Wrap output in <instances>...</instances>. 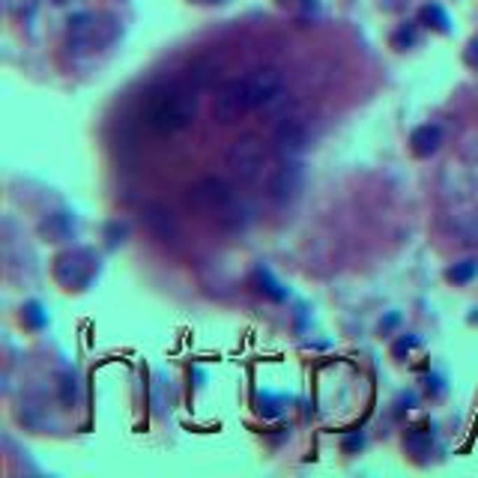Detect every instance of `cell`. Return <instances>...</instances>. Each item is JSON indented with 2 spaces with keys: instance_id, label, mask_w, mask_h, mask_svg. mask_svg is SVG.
<instances>
[{
  "instance_id": "6da1fadb",
  "label": "cell",
  "mask_w": 478,
  "mask_h": 478,
  "mask_svg": "<svg viewBox=\"0 0 478 478\" xmlns=\"http://www.w3.org/2000/svg\"><path fill=\"white\" fill-rule=\"evenodd\" d=\"M197 117V96L195 90L180 84H168V87H159L153 90L147 99V108H143V120L147 126L155 132H183L195 123Z\"/></svg>"
},
{
  "instance_id": "7a4b0ae2",
  "label": "cell",
  "mask_w": 478,
  "mask_h": 478,
  "mask_svg": "<svg viewBox=\"0 0 478 478\" xmlns=\"http://www.w3.org/2000/svg\"><path fill=\"white\" fill-rule=\"evenodd\" d=\"M120 18L111 13H81L69 18V45L72 54H93L108 48L111 42L120 36Z\"/></svg>"
},
{
  "instance_id": "3957f363",
  "label": "cell",
  "mask_w": 478,
  "mask_h": 478,
  "mask_svg": "<svg viewBox=\"0 0 478 478\" xmlns=\"http://www.w3.org/2000/svg\"><path fill=\"white\" fill-rule=\"evenodd\" d=\"M263 164H266V143H263L260 135H254V132L239 135L227 147V168L239 183L260 180Z\"/></svg>"
},
{
  "instance_id": "277c9868",
  "label": "cell",
  "mask_w": 478,
  "mask_h": 478,
  "mask_svg": "<svg viewBox=\"0 0 478 478\" xmlns=\"http://www.w3.org/2000/svg\"><path fill=\"white\" fill-rule=\"evenodd\" d=\"M230 201H233V188L227 180H221V176H204V180H197L185 195V204L195 209H204V213H218V209H225Z\"/></svg>"
},
{
  "instance_id": "5b68a950",
  "label": "cell",
  "mask_w": 478,
  "mask_h": 478,
  "mask_svg": "<svg viewBox=\"0 0 478 478\" xmlns=\"http://www.w3.org/2000/svg\"><path fill=\"white\" fill-rule=\"evenodd\" d=\"M302 183H305L302 164H299L296 159H284V162L272 171L269 183H266V195H269L272 204L284 206V204H290L299 192H302Z\"/></svg>"
},
{
  "instance_id": "8992f818",
  "label": "cell",
  "mask_w": 478,
  "mask_h": 478,
  "mask_svg": "<svg viewBox=\"0 0 478 478\" xmlns=\"http://www.w3.org/2000/svg\"><path fill=\"white\" fill-rule=\"evenodd\" d=\"M246 111H251L248 105V93H246V78H237V81H227L221 90L216 93V105H213V114L221 123H233L239 120Z\"/></svg>"
},
{
  "instance_id": "52a82bcc",
  "label": "cell",
  "mask_w": 478,
  "mask_h": 478,
  "mask_svg": "<svg viewBox=\"0 0 478 478\" xmlns=\"http://www.w3.org/2000/svg\"><path fill=\"white\" fill-rule=\"evenodd\" d=\"M281 75L278 69H254L251 75H246V93H248V105L251 108H266L275 96H281Z\"/></svg>"
},
{
  "instance_id": "ba28073f",
  "label": "cell",
  "mask_w": 478,
  "mask_h": 478,
  "mask_svg": "<svg viewBox=\"0 0 478 478\" xmlns=\"http://www.w3.org/2000/svg\"><path fill=\"white\" fill-rule=\"evenodd\" d=\"M305 147H308V132H305V126L299 123V120H293V117L281 120V123H278V129H275V135H272V150H275V155H281V159H296V155L302 153Z\"/></svg>"
},
{
  "instance_id": "9c48e42d",
  "label": "cell",
  "mask_w": 478,
  "mask_h": 478,
  "mask_svg": "<svg viewBox=\"0 0 478 478\" xmlns=\"http://www.w3.org/2000/svg\"><path fill=\"white\" fill-rule=\"evenodd\" d=\"M143 221H147V230L159 239H174L176 237V218L168 206L162 204H150L143 206Z\"/></svg>"
},
{
  "instance_id": "30bf717a",
  "label": "cell",
  "mask_w": 478,
  "mask_h": 478,
  "mask_svg": "<svg viewBox=\"0 0 478 478\" xmlns=\"http://www.w3.org/2000/svg\"><path fill=\"white\" fill-rule=\"evenodd\" d=\"M251 218H254V209L248 204H242V201H230L225 209H218L216 213V221H218L221 230H242Z\"/></svg>"
},
{
  "instance_id": "8fae6325",
  "label": "cell",
  "mask_w": 478,
  "mask_h": 478,
  "mask_svg": "<svg viewBox=\"0 0 478 478\" xmlns=\"http://www.w3.org/2000/svg\"><path fill=\"white\" fill-rule=\"evenodd\" d=\"M409 143H413L416 155H433L442 143V129L440 126H419L413 135H409Z\"/></svg>"
},
{
  "instance_id": "7c38bea8",
  "label": "cell",
  "mask_w": 478,
  "mask_h": 478,
  "mask_svg": "<svg viewBox=\"0 0 478 478\" xmlns=\"http://www.w3.org/2000/svg\"><path fill=\"white\" fill-rule=\"evenodd\" d=\"M39 230L45 233V237H48L51 242H63V239H69V237H72L75 221H72V216H66V213H54V216H48L45 221H42Z\"/></svg>"
},
{
  "instance_id": "4fadbf2b",
  "label": "cell",
  "mask_w": 478,
  "mask_h": 478,
  "mask_svg": "<svg viewBox=\"0 0 478 478\" xmlns=\"http://www.w3.org/2000/svg\"><path fill=\"white\" fill-rule=\"evenodd\" d=\"M254 278H258V284H260V287H258L260 293H266L269 299H278V302H281V299H287V290L275 281L269 269H258V272H254Z\"/></svg>"
},
{
  "instance_id": "5bb4252c",
  "label": "cell",
  "mask_w": 478,
  "mask_h": 478,
  "mask_svg": "<svg viewBox=\"0 0 478 478\" xmlns=\"http://www.w3.org/2000/svg\"><path fill=\"white\" fill-rule=\"evenodd\" d=\"M421 21H425L428 27L440 30V33H449V15H446V9L437 6V3H430V6L421 9Z\"/></svg>"
},
{
  "instance_id": "9a60e30c",
  "label": "cell",
  "mask_w": 478,
  "mask_h": 478,
  "mask_svg": "<svg viewBox=\"0 0 478 478\" xmlns=\"http://www.w3.org/2000/svg\"><path fill=\"white\" fill-rule=\"evenodd\" d=\"M475 275H478V260H461L446 272V278L454 284H466V281H472Z\"/></svg>"
},
{
  "instance_id": "2e32d148",
  "label": "cell",
  "mask_w": 478,
  "mask_h": 478,
  "mask_svg": "<svg viewBox=\"0 0 478 478\" xmlns=\"http://www.w3.org/2000/svg\"><path fill=\"white\" fill-rule=\"evenodd\" d=\"M3 6H6V13H13V15H33V9H36V0H3Z\"/></svg>"
},
{
  "instance_id": "e0dca14e",
  "label": "cell",
  "mask_w": 478,
  "mask_h": 478,
  "mask_svg": "<svg viewBox=\"0 0 478 478\" xmlns=\"http://www.w3.org/2000/svg\"><path fill=\"white\" fill-rule=\"evenodd\" d=\"M39 311H42V308H39L36 302H30V305L24 308V317H27L30 326H45V314H39Z\"/></svg>"
},
{
  "instance_id": "ac0fdd59",
  "label": "cell",
  "mask_w": 478,
  "mask_h": 478,
  "mask_svg": "<svg viewBox=\"0 0 478 478\" xmlns=\"http://www.w3.org/2000/svg\"><path fill=\"white\" fill-rule=\"evenodd\" d=\"M466 63H470L472 69H478V39H472L470 48H466Z\"/></svg>"
},
{
  "instance_id": "d6986e66",
  "label": "cell",
  "mask_w": 478,
  "mask_h": 478,
  "mask_svg": "<svg viewBox=\"0 0 478 478\" xmlns=\"http://www.w3.org/2000/svg\"><path fill=\"white\" fill-rule=\"evenodd\" d=\"M206 3H221V0H206Z\"/></svg>"
}]
</instances>
